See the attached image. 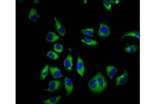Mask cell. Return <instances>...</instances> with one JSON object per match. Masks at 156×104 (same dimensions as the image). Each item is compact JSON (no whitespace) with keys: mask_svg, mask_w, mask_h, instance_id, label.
I'll return each mask as SVG.
<instances>
[{"mask_svg":"<svg viewBox=\"0 0 156 104\" xmlns=\"http://www.w3.org/2000/svg\"><path fill=\"white\" fill-rule=\"evenodd\" d=\"M83 2L84 3V4H87V0H84Z\"/></svg>","mask_w":156,"mask_h":104,"instance_id":"obj_24","label":"cell"},{"mask_svg":"<svg viewBox=\"0 0 156 104\" xmlns=\"http://www.w3.org/2000/svg\"><path fill=\"white\" fill-rule=\"evenodd\" d=\"M73 58L70 54L68 55L64 61V66L66 70L67 71H71L73 67Z\"/></svg>","mask_w":156,"mask_h":104,"instance_id":"obj_9","label":"cell"},{"mask_svg":"<svg viewBox=\"0 0 156 104\" xmlns=\"http://www.w3.org/2000/svg\"><path fill=\"white\" fill-rule=\"evenodd\" d=\"M55 21V27L56 30L57 31L58 33L61 35L62 36H64L65 34H66V29L65 27L63 25H62V24L60 23L59 21H58L56 17H54Z\"/></svg>","mask_w":156,"mask_h":104,"instance_id":"obj_7","label":"cell"},{"mask_svg":"<svg viewBox=\"0 0 156 104\" xmlns=\"http://www.w3.org/2000/svg\"><path fill=\"white\" fill-rule=\"evenodd\" d=\"M138 50V47L135 45H130L127 46L126 48H125V52L129 53V54H132L135 52H136Z\"/></svg>","mask_w":156,"mask_h":104,"instance_id":"obj_18","label":"cell"},{"mask_svg":"<svg viewBox=\"0 0 156 104\" xmlns=\"http://www.w3.org/2000/svg\"><path fill=\"white\" fill-rule=\"evenodd\" d=\"M49 70L51 75L55 79L60 78L62 77V73L58 67H53L52 66L49 67Z\"/></svg>","mask_w":156,"mask_h":104,"instance_id":"obj_10","label":"cell"},{"mask_svg":"<svg viewBox=\"0 0 156 104\" xmlns=\"http://www.w3.org/2000/svg\"><path fill=\"white\" fill-rule=\"evenodd\" d=\"M60 38V36L56 34L54 32L52 31L49 32L46 37V40L50 42H56Z\"/></svg>","mask_w":156,"mask_h":104,"instance_id":"obj_12","label":"cell"},{"mask_svg":"<svg viewBox=\"0 0 156 104\" xmlns=\"http://www.w3.org/2000/svg\"><path fill=\"white\" fill-rule=\"evenodd\" d=\"M54 50L55 52L61 53H62V51H63V46H62V45H61L60 44L56 43L54 45Z\"/></svg>","mask_w":156,"mask_h":104,"instance_id":"obj_21","label":"cell"},{"mask_svg":"<svg viewBox=\"0 0 156 104\" xmlns=\"http://www.w3.org/2000/svg\"><path fill=\"white\" fill-rule=\"evenodd\" d=\"M110 2L113 4H118L120 3V1H118V0H111Z\"/></svg>","mask_w":156,"mask_h":104,"instance_id":"obj_23","label":"cell"},{"mask_svg":"<svg viewBox=\"0 0 156 104\" xmlns=\"http://www.w3.org/2000/svg\"><path fill=\"white\" fill-rule=\"evenodd\" d=\"M38 2H39V1H34V2L35 3H38Z\"/></svg>","mask_w":156,"mask_h":104,"instance_id":"obj_25","label":"cell"},{"mask_svg":"<svg viewBox=\"0 0 156 104\" xmlns=\"http://www.w3.org/2000/svg\"><path fill=\"white\" fill-rule=\"evenodd\" d=\"M94 31V29L93 28H84L81 30V33L84 34L85 36L92 38L93 36Z\"/></svg>","mask_w":156,"mask_h":104,"instance_id":"obj_17","label":"cell"},{"mask_svg":"<svg viewBox=\"0 0 156 104\" xmlns=\"http://www.w3.org/2000/svg\"><path fill=\"white\" fill-rule=\"evenodd\" d=\"M106 72L108 77H109L110 80H113V77L115 76L118 70L117 68L113 66H108L106 67Z\"/></svg>","mask_w":156,"mask_h":104,"instance_id":"obj_13","label":"cell"},{"mask_svg":"<svg viewBox=\"0 0 156 104\" xmlns=\"http://www.w3.org/2000/svg\"><path fill=\"white\" fill-rule=\"evenodd\" d=\"M97 34L99 37L105 38L108 36L110 34V29L108 25L104 23L99 24V29Z\"/></svg>","mask_w":156,"mask_h":104,"instance_id":"obj_2","label":"cell"},{"mask_svg":"<svg viewBox=\"0 0 156 104\" xmlns=\"http://www.w3.org/2000/svg\"><path fill=\"white\" fill-rule=\"evenodd\" d=\"M48 69H49V66L48 65H46V66H45L42 70L41 76H40L42 80L45 79L46 77L48 76Z\"/></svg>","mask_w":156,"mask_h":104,"instance_id":"obj_19","label":"cell"},{"mask_svg":"<svg viewBox=\"0 0 156 104\" xmlns=\"http://www.w3.org/2000/svg\"><path fill=\"white\" fill-rule=\"evenodd\" d=\"M88 85L90 90H91L93 93H100L99 84L95 76H94L90 80L88 83Z\"/></svg>","mask_w":156,"mask_h":104,"instance_id":"obj_3","label":"cell"},{"mask_svg":"<svg viewBox=\"0 0 156 104\" xmlns=\"http://www.w3.org/2000/svg\"><path fill=\"white\" fill-rule=\"evenodd\" d=\"M81 41L83 43H85L87 45H90V46H95V45H97L98 44L97 41L94 40L92 38H88V37L84 38Z\"/></svg>","mask_w":156,"mask_h":104,"instance_id":"obj_16","label":"cell"},{"mask_svg":"<svg viewBox=\"0 0 156 104\" xmlns=\"http://www.w3.org/2000/svg\"><path fill=\"white\" fill-rule=\"evenodd\" d=\"M128 72L126 69H124V73L123 75H121V76L118 77L116 78V86H118V85H122L124 84V83H126V82L128 80Z\"/></svg>","mask_w":156,"mask_h":104,"instance_id":"obj_8","label":"cell"},{"mask_svg":"<svg viewBox=\"0 0 156 104\" xmlns=\"http://www.w3.org/2000/svg\"><path fill=\"white\" fill-rule=\"evenodd\" d=\"M64 85L65 88L67 92V96L71 94L74 90V84L70 79L68 77H65L64 79Z\"/></svg>","mask_w":156,"mask_h":104,"instance_id":"obj_5","label":"cell"},{"mask_svg":"<svg viewBox=\"0 0 156 104\" xmlns=\"http://www.w3.org/2000/svg\"><path fill=\"white\" fill-rule=\"evenodd\" d=\"M76 69L78 74L81 77H83L84 73L85 72L84 64L83 63V59L79 56H78V61L76 65Z\"/></svg>","mask_w":156,"mask_h":104,"instance_id":"obj_4","label":"cell"},{"mask_svg":"<svg viewBox=\"0 0 156 104\" xmlns=\"http://www.w3.org/2000/svg\"><path fill=\"white\" fill-rule=\"evenodd\" d=\"M62 82L59 81H51L48 85V88L44 90H48L49 92H53L55 90H58L60 88V86L62 85Z\"/></svg>","mask_w":156,"mask_h":104,"instance_id":"obj_6","label":"cell"},{"mask_svg":"<svg viewBox=\"0 0 156 104\" xmlns=\"http://www.w3.org/2000/svg\"><path fill=\"white\" fill-rule=\"evenodd\" d=\"M95 77L96 78L97 81L99 84L100 93H101L107 86L108 83L106 81L105 77H104L100 72H99L97 73Z\"/></svg>","mask_w":156,"mask_h":104,"instance_id":"obj_1","label":"cell"},{"mask_svg":"<svg viewBox=\"0 0 156 104\" xmlns=\"http://www.w3.org/2000/svg\"><path fill=\"white\" fill-rule=\"evenodd\" d=\"M103 4L104 6L108 11H111V3L109 0H104L103 1Z\"/></svg>","mask_w":156,"mask_h":104,"instance_id":"obj_22","label":"cell"},{"mask_svg":"<svg viewBox=\"0 0 156 104\" xmlns=\"http://www.w3.org/2000/svg\"><path fill=\"white\" fill-rule=\"evenodd\" d=\"M40 17V16L38 14L37 9H35L34 8L31 7V9H30L29 14L28 16V19L30 21L35 22Z\"/></svg>","mask_w":156,"mask_h":104,"instance_id":"obj_11","label":"cell"},{"mask_svg":"<svg viewBox=\"0 0 156 104\" xmlns=\"http://www.w3.org/2000/svg\"><path fill=\"white\" fill-rule=\"evenodd\" d=\"M46 57H49L51 59H54V60H57L60 58V56H58V55L56 54L55 52L52 51H48V54H46Z\"/></svg>","mask_w":156,"mask_h":104,"instance_id":"obj_20","label":"cell"},{"mask_svg":"<svg viewBox=\"0 0 156 104\" xmlns=\"http://www.w3.org/2000/svg\"><path fill=\"white\" fill-rule=\"evenodd\" d=\"M126 36H133L138 40H140V31H136L128 32L122 36L121 39Z\"/></svg>","mask_w":156,"mask_h":104,"instance_id":"obj_15","label":"cell"},{"mask_svg":"<svg viewBox=\"0 0 156 104\" xmlns=\"http://www.w3.org/2000/svg\"><path fill=\"white\" fill-rule=\"evenodd\" d=\"M61 97V96H58L57 97H55V96H53V97H50L48 99L46 100H43V102L44 104H57L59 102L60 98Z\"/></svg>","mask_w":156,"mask_h":104,"instance_id":"obj_14","label":"cell"}]
</instances>
